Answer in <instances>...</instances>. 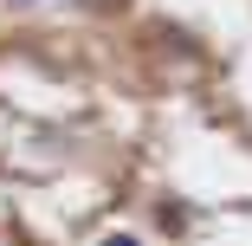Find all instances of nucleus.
Here are the masks:
<instances>
[{
	"label": "nucleus",
	"instance_id": "obj_1",
	"mask_svg": "<svg viewBox=\"0 0 252 246\" xmlns=\"http://www.w3.org/2000/svg\"><path fill=\"white\" fill-rule=\"evenodd\" d=\"M104 246H142V240H136V233H110Z\"/></svg>",
	"mask_w": 252,
	"mask_h": 246
},
{
	"label": "nucleus",
	"instance_id": "obj_2",
	"mask_svg": "<svg viewBox=\"0 0 252 246\" xmlns=\"http://www.w3.org/2000/svg\"><path fill=\"white\" fill-rule=\"evenodd\" d=\"M7 7H39V0H7Z\"/></svg>",
	"mask_w": 252,
	"mask_h": 246
}]
</instances>
